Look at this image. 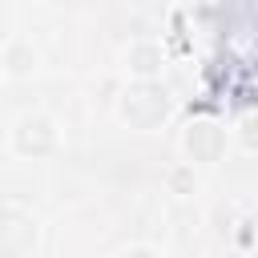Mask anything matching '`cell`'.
<instances>
[{"label":"cell","mask_w":258,"mask_h":258,"mask_svg":"<svg viewBox=\"0 0 258 258\" xmlns=\"http://www.w3.org/2000/svg\"><path fill=\"white\" fill-rule=\"evenodd\" d=\"M165 109H169V101H165V89H157V85H137L133 93H125V105H121L125 121L137 129H153L165 117Z\"/></svg>","instance_id":"1"},{"label":"cell","mask_w":258,"mask_h":258,"mask_svg":"<svg viewBox=\"0 0 258 258\" xmlns=\"http://www.w3.org/2000/svg\"><path fill=\"white\" fill-rule=\"evenodd\" d=\"M36 242V226L32 218H24L20 210H0V254H24Z\"/></svg>","instance_id":"2"},{"label":"cell","mask_w":258,"mask_h":258,"mask_svg":"<svg viewBox=\"0 0 258 258\" xmlns=\"http://www.w3.org/2000/svg\"><path fill=\"white\" fill-rule=\"evenodd\" d=\"M52 141H56V133L44 117H24L20 129H16V149L20 153H48Z\"/></svg>","instance_id":"3"},{"label":"cell","mask_w":258,"mask_h":258,"mask_svg":"<svg viewBox=\"0 0 258 258\" xmlns=\"http://www.w3.org/2000/svg\"><path fill=\"white\" fill-rule=\"evenodd\" d=\"M185 149H189L194 157H202V161H214L218 149H222V133H218V125H194L189 137H185Z\"/></svg>","instance_id":"4"},{"label":"cell","mask_w":258,"mask_h":258,"mask_svg":"<svg viewBox=\"0 0 258 258\" xmlns=\"http://www.w3.org/2000/svg\"><path fill=\"white\" fill-rule=\"evenodd\" d=\"M157 64H161V52H157V48H145V44H141V48H133V52H129V69H133V73H141V77H153V73H157Z\"/></svg>","instance_id":"5"},{"label":"cell","mask_w":258,"mask_h":258,"mask_svg":"<svg viewBox=\"0 0 258 258\" xmlns=\"http://www.w3.org/2000/svg\"><path fill=\"white\" fill-rule=\"evenodd\" d=\"M32 60H36V56H32V52H28L24 44H16V48L8 52V73H16V77L32 73Z\"/></svg>","instance_id":"6"},{"label":"cell","mask_w":258,"mask_h":258,"mask_svg":"<svg viewBox=\"0 0 258 258\" xmlns=\"http://www.w3.org/2000/svg\"><path fill=\"white\" fill-rule=\"evenodd\" d=\"M242 141H246V149H258V117H250L242 125Z\"/></svg>","instance_id":"7"},{"label":"cell","mask_w":258,"mask_h":258,"mask_svg":"<svg viewBox=\"0 0 258 258\" xmlns=\"http://www.w3.org/2000/svg\"><path fill=\"white\" fill-rule=\"evenodd\" d=\"M169 181H173V189H177V194H189V189H194V177H189L185 169H177V173H173Z\"/></svg>","instance_id":"8"}]
</instances>
